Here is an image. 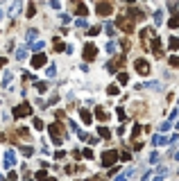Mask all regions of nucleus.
<instances>
[{
	"label": "nucleus",
	"mask_w": 179,
	"mask_h": 181,
	"mask_svg": "<svg viewBox=\"0 0 179 181\" xmlns=\"http://www.w3.org/2000/svg\"><path fill=\"white\" fill-rule=\"evenodd\" d=\"M118 25H120L125 32H131V30H134V25H131L129 21H125V18H120V21H118Z\"/></svg>",
	"instance_id": "7ed1b4c3"
},
{
	"label": "nucleus",
	"mask_w": 179,
	"mask_h": 181,
	"mask_svg": "<svg viewBox=\"0 0 179 181\" xmlns=\"http://www.w3.org/2000/svg\"><path fill=\"white\" fill-rule=\"evenodd\" d=\"M84 57H86V59H93V57H95V48H93V45H89L86 50H84Z\"/></svg>",
	"instance_id": "0eeeda50"
},
{
	"label": "nucleus",
	"mask_w": 179,
	"mask_h": 181,
	"mask_svg": "<svg viewBox=\"0 0 179 181\" xmlns=\"http://www.w3.org/2000/svg\"><path fill=\"white\" fill-rule=\"evenodd\" d=\"M27 113H30V107H27V104H21V107L14 109V118H23V116H27Z\"/></svg>",
	"instance_id": "f257e3e1"
},
{
	"label": "nucleus",
	"mask_w": 179,
	"mask_h": 181,
	"mask_svg": "<svg viewBox=\"0 0 179 181\" xmlns=\"http://www.w3.org/2000/svg\"><path fill=\"white\" fill-rule=\"evenodd\" d=\"M43 63H45V57L43 54H36L34 59H32V66H43Z\"/></svg>",
	"instance_id": "423d86ee"
},
{
	"label": "nucleus",
	"mask_w": 179,
	"mask_h": 181,
	"mask_svg": "<svg viewBox=\"0 0 179 181\" xmlns=\"http://www.w3.org/2000/svg\"><path fill=\"white\" fill-rule=\"evenodd\" d=\"M136 70H138V73H147V70H150V66H147L145 61H141V59H138V61H136Z\"/></svg>",
	"instance_id": "20e7f679"
},
{
	"label": "nucleus",
	"mask_w": 179,
	"mask_h": 181,
	"mask_svg": "<svg viewBox=\"0 0 179 181\" xmlns=\"http://www.w3.org/2000/svg\"><path fill=\"white\" fill-rule=\"evenodd\" d=\"M75 12L84 16V14H86V7H84V5H77V7H75Z\"/></svg>",
	"instance_id": "6e6552de"
},
{
	"label": "nucleus",
	"mask_w": 179,
	"mask_h": 181,
	"mask_svg": "<svg viewBox=\"0 0 179 181\" xmlns=\"http://www.w3.org/2000/svg\"><path fill=\"white\" fill-rule=\"evenodd\" d=\"M98 12H100L102 16H105V14H111V5H109V3H100V5H98Z\"/></svg>",
	"instance_id": "f03ea898"
},
{
	"label": "nucleus",
	"mask_w": 179,
	"mask_h": 181,
	"mask_svg": "<svg viewBox=\"0 0 179 181\" xmlns=\"http://www.w3.org/2000/svg\"><path fill=\"white\" fill-rule=\"evenodd\" d=\"M0 3H3V0H0Z\"/></svg>",
	"instance_id": "f8f14e48"
},
{
	"label": "nucleus",
	"mask_w": 179,
	"mask_h": 181,
	"mask_svg": "<svg viewBox=\"0 0 179 181\" xmlns=\"http://www.w3.org/2000/svg\"><path fill=\"white\" fill-rule=\"evenodd\" d=\"M170 45H172V48H179V41H177V39H172V41H170Z\"/></svg>",
	"instance_id": "9b49d317"
},
{
	"label": "nucleus",
	"mask_w": 179,
	"mask_h": 181,
	"mask_svg": "<svg viewBox=\"0 0 179 181\" xmlns=\"http://www.w3.org/2000/svg\"><path fill=\"white\" fill-rule=\"evenodd\" d=\"M116 152H107V154H105V161H107V165H111V163H114V161H116Z\"/></svg>",
	"instance_id": "39448f33"
},
{
	"label": "nucleus",
	"mask_w": 179,
	"mask_h": 181,
	"mask_svg": "<svg viewBox=\"0 0 179 181\" xmlns=\"http://www.w3.org/2000/svg\"><path fill=\"white\" fill-rule=\"evenodd\" d=\"M170 27H179V14L172 16V21H170Z\"/></svg>",
	"instance_id": "1a4fd4ad"
},
{
	"label": "nucleus",
	"mask_w": 179,
	"mask_h": 181,
	"mask_svg": "<svg viewBox=\"0 0 179 181\" xmlns=\"http://www.w3.org/2000/svg\"><path fill=\"white\" fill-rule=\"evenodd\" d=\"M170 63H172V66H179V59H177V57H172V59H170Z\"/></svg>",
	"instance_id": "9d476101"
}]
</instances>
